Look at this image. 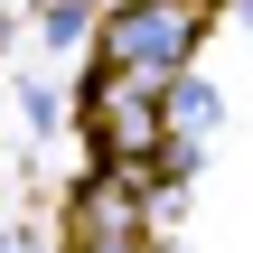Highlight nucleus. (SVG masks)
Instances as JSON below:
<instances>
[{
	"label": "nucleus",
	"mask_w": 253,
	"mask_h": 253,
	"mask_svg": "<svg viewBox=\"0 0 253 253\" xmlns=\"http://www.w3.org/2000/svg\"><path fill=\"white\" fill-rule=\"evenodd\" d=\"M188 47H197V9H188V0H131V9L103 19L113 75H160V84H169Z\"/></svg>",
	"instance_id": "f257e3e1"
},
{
	"label": "nucleus",
	"mask_w": 253,
	"mask_h": 253,
	"mask_svg": "<svg viewBox=\"0 0 253 253\" xmlns=\"http://www.w3.org/2000/svg\"><path fill=\"white\" fill-rule=\"evenodd\" d=\"M0 253H28V235H0Z\"/></svg>",
	"instance_id": "f03ea898"
}]
</instances>
